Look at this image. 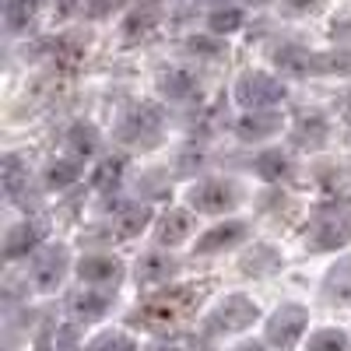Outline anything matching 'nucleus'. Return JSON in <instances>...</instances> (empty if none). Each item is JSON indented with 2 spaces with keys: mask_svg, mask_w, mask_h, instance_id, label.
<instances>
[{
  "mask_svg": "<svg viewBox=\"0 0 351 351\" xmlns=\"http://www.w3.org/2000/svg\"><path fill=\"white\" fill-rule=\"evenodd\" d=\"M176 271H180V263H176L169 253H144L137 260V285L141 288H158V285H169V278H176Z\"/></svg>",
  "mask_w": 351,
  "mask_h": 351,
  "instance_id": "14",
  "label": "nucleus"
},
{
  "mask_svg": "<svg viewBox=\"0 0 351 351\" xmlns=\"http://www.w3.org/2000/svg\"><path fill=\"white\" fill-rule=\"evenodd\" d=\"M246 236H250V225L246 221H225V225H215V228H208L204 236L197 239V253H225V250H236L239 243H246Z\"/></svg>",
  "mask_w": 351,
  "mask_h": 351,
  "instance_id": "11",
  "label": "nucleus"
},
{
  "mask_svg": "<svg viewBox=\"0 0 351 351\" xmlns=\"http://www.w3.org/2000/svg\"><path fill=\"white\" fill-rule=\"evenodd\" d=\"M285 95H288L285 84H281L278 77H271V74H263V71H250V74H243V77L236 81V99H239V106H246V109H253V112L285 102Z\"/></svg>",
  "mask_w": 351,
  "mask_h": 351,
  "instance_id": "4",
  "label": "nucleus"
},
{
  "mask_svg": "<svg viewBox=\"0 0 351 351\" xmlns=\"http://www.w3.org/2000/svg\"><path fill=\"white\" fill-rule=\"evenodd\" d=\"M43 236H46V225H43L39 218L14 225L8 236H4V260H21V256H28V253L43 243Z\"/></svg>",
  "mask_w": 351,
  "mask_h": 351,
  "instance_id": "13",
  "label": "nucleus"
},
{
  "mask_svg": "<svg viewBox=\"0 0 351 351\" xmlns=\"http://www.w3.org/2000/svg\"><path fill=\"white\" fill-rule=\"evenodd\" d=\"M77 278H81V285L116 291V285L123 281V263L116 256H84L77 263Z\"/></svg>",
  "mask_w": 351,
  "mask_h": 351,
  "instance_id": "10",
  "label": "nucleus"
},
{
  "mask_svg": "<svg viewBox=\"0 0 351 351\" xmlns=\"http://www.w3.org/2000/svg\"><path fill=\"white\" fill-rule=\"evenodd\" d=\"M77 176H81V158H60L46 169V186L49 190H67V186L77 183Z\"/></svg>",
  "mask_w": 351,
  "mask_h": 351,
  "instance_id": "24",
  "label": "nucleus"
},
{
  "mask_svg": "<svg viewBox=\"0 0 351 351\" xmlns=\"http://www.w3.org/2000/svg\"><path fill=\"white\" fill-rule=\"evenodd\" d=\"M0 180H4V193H8V200L11 204H18V208H32V204H28V172L21 169V162L14 158V155H8L4 158V176H0Z\"/></svg>",
  "mask_w": 351,
  "mask_h": 351,
  "instance_id": "20",
  "label": "nucleus"
},
{
  "mask_svg": "<svg viewBox=\"0 0 351 351\" xmlns=\"http://www.w3.org/2000/svg\"><path fill=\"white\" fill-rule=\"evenodd\" d=\"M36 11H39V0H8V8H4V25H8V32H11V36L25 32V28L32 25Z\"/></svg>",
  "mask_w": 351,
  "mask_h": 351,
  "instance_id": "23",
  "label": "nucleus"
},
{
  "mask_svg": "<svg viewBox=\"0 0 351 351\" xmlns=\"http://www.w3.org/2000/svg\"><path fill=\"white\" fill-rule=\"evenodd\" d=\"M344 120L351 123V95H348V102H344Z\"/></svg>",
  "mask_w": 351,
  "mask_h": 351,
  "instance_id": "38",
  "label": "nucleus"
},
{
  "mask_svg": "<svg viewBox=\"0 0 351 351\" xmlns=\"http://www.w3.org/2000/svg\"><path fill=\"white\" fill-rule=\"evenodd\" d=\"M281 263V256H278V250H271V246H253V253L243 260V271L246 274H267V271H274Z\"/></svg>",
  "mask_w": 351,
  "mask_h": 351,
  "instance_id": "29",
  "label": "nucleus"
},
{
  "mask_svg": "<svg viewBox=\"0 0 351 351\" xmlns=\"http://www.w3.org/2000/svg\"><path fill=\"white\" fill-rule=\"evenodd\" d=\"M158 88H162V95L172 99V102H190V99H197V92H200V81H197V74L186 71V67H169V71H162Z\"/></svg>",
  "mask_w": 351,
  "mask_h": 351,
  "instance_id": "16",
  "label": "nucleus"
},
{
  "mask_svg": "<svg viewBox=\"0 0 351 351\" xmlns=\"http://www.w3.org/2000/svg\"><path fill=\"white\" fill-rule=\"evenodd\" d=\"M232 351H271V344H260V341H246V344L232 348Z\"/></svg>",
  "mask_w": 351,
  "mask_h": 351,
  "instance_id": "36",
  "label": "nucleus"
},
{
  "mask_svg": "<svg viewBox=\"0 0 351 351\" xmlns=\"http://www.w3.org/2000/svg\"><path fill=\"white\" fill-rule=\"evenodd\" d=\"M327 134H330V127H327L324 116H319V112H306V116H299L295 130H291V144H295V148H324Z\"/></svg>",
  "mask_w": 351,
  "mask_h": 351,
  "instance_id": "19",
  "label": "nucleus"
},
{
  "mask_svg": "<svg viewBox=\"0 0 351 351\" xmlns=\"http://www.w3.org/2000/svg\"><path fill=\"white\" fill-rule=\"evenodd\" d=\"M274 60H278V67L288 71V74H316V53L299 49V46H285V49H278V53H274Z\"/></svg>",
  "mask_w": 351,
  "mask_h": 351,
  "instance_id": "22",
  "label": "nucleus"
},
{
  "mask_svg": "<svg viewBox=\"0 0 351 351\" xmlns=\"http://www.w3.org/2000/svg\"><path fill=\"white\" fill-rule=\"evenodd\" d=\"M71 267V253L67 246H46L32 256V267H28V281L36 291H56L67 278Z\"/></svg>",
  "mask_w": 351,
  "mask_h": 351,
  "instance_id": "7",
  "label": "nucleus"
},
{
  "mask_svg": "<svg viewBox=\"0 0 351 351\" xmlns=\"http://www.w3.org/2000/svg\"><path fill=\"white\" fill-rule=\"evenodd\" d=\"M239 200H243V190H239L236 180H200L190 190V204L200 215H225V211L236 208Z\"/></svg>",
  "mask_w": 351,
  "mask_h": 351,
  "instance_id": "5",
  "label": "nucleus"
},
{
  "mask_svg": "<svg viewBox=\"0 0 351 351\" xmlns=\"http://www.w3.org/2000/svg\"><path fill=\"white\" fill-rule=\"evenodd\" d=\"M158 25V8H137L127 21H123V36H127V43H137V39H144L152 32V28Z\"/></svg>",
  "mask_w": 351,
  "mask_h": 351,
  "instance_id": "25",
  "label": "nucleus"
},
{
  "mask_svg": "<svg viewBox=\"0 0 351 351\" xmlns=\"http://www.w3.org/2000/svg\"><path fill=\"white\" fill-rule=\"evenodd\" d=\"M316 74H351V49L316 53Z\"/></svg>",
  "mask_w": 351,
  "mask_h": 351,
  "instance_id": "31",
  "label": "nucleus"
},
{
  "mask_svg": "<svg viewBox=\"0 0 351 351\" xmlns=\"http://www.w3.org/2000/svg\"><path fill=\"white\" fill-rule=\"evenodd\" d=\"M253 169H256L260 180L278 183V180H285V176H291V155H288V152H281V148H271V152L256 155Z\"/></svg>",
  "mask_w": 351,
  "mask_h": 351,
  "instance_id": "21",
  "label": "nucleus"
},
{
  "mask_svg": "<svg viewBox=\"0 0 351 351\" xmlns=\"http://www.w3.org/2000/svg\"><path fill=\"white\" fill-rule=\"evenodd\" d=\"M239 25H243V11L239 8H225V11H215L208 18V28L215 36H228V32H236Z\"/></svg>",
  "mask_w": 351,
  "mask_h": 351,
  "instance_id": "32",
  "label": "nucleus"
},
{
  "mask_svg": "<svg viewBox=\"0 0 351 351\" xmlns=\"http://www.w3.org/2000/svg\"><path fill=\"white\" fill-rule=\"evenodd\" d=\"M348 243H351V211L341 208V204L324 208L306 228V250H313V253H330Z\"/></svg>",
  "mask_w": 351,
  "mask_h": 351,
  "instance_id": "2",
  "label": "nucleus"
},
{
  "mask_svg": "<svg viewBox=\"0 0 351 351\" xmlns=\"http://www.w3.org/2000/svg\"><path fill=\"white\" fill-rule=\"evenodd\" d=\"M324 299H327V306H337V309L351 306V256L337 260L334 267L327 271V278H324Z\"/></svg>",
  "mask_w": 351,
  "mask_h": 351,
  "instance_id": "15",
  "label": "nucleus"
},
{
  "mask_svg": "<svg viewBox=\"0 0 351 351\" xmlns=\"http://www.w3.org/2000/svg\"><path fill=\"white\" fill-rule=\"evenodd\" d=\"M306 351H351V341L341 327H324V330L309 334Z\"/></svg>",
  "mask_w": 351,
  "mask_h": 351,
  "instance_id": "26",
  "label": "nucleus"
},
{
  "mask_svg": "<svg viewBox=\"0 0 351 351\" xmlns=\"http://www.w3.org/2000/svg\"><path fill=\"white\" fill-rule=\"evenodd\" d=\"M152 218H155L152 204H123V208L112 211L109 228H112L116 239H134L137 232H144V228L152 225Z\"/></svg>",
  "mask_w": 351,
  "mask_h": 351,
  "instance_id": "12",
  "label": "nucleus"
},
{
  "mask_svg": "<svg viewBox=\"0 0 351 351\" xmlns=\"http://www.w3.org/2000/svg\"><path fill=\"white\" fill-rule=\"evenodd\" d=\"M215 281L204 278V281H190L180 288H165L158 295H152L148 302H141L130 316V324L148 330V334H176L183 324L197 316V309L204 306V299L211 295Z\"/></svg>",
  "mask_w": 351,
  "mask_h": 351,
  "instance_id": "1",
  "label": "nucleus"
},
{
  "mask_svg": "<svg viewBox=\"0 0 351 351\" xmlns=\"http://www.w3.org/2000/svg\"><path fill=\"white\" fill-rule=\"evenodd\" d=\"M155 351H197V348H190V344H158Z\"/></svg>",
  "mask_w": 351,
  "mask_h": 351,
  "instance_id": "37",
  "label": "nucleus"
},
{
  "mask_svg": "<svg viewBox=\"0 0 351 351\" xmlns=\"http://www.w3.org/2000/svg\"><path fill=\"white\" fill-rule=\"evenodd\" d=\"M253 4H267V0H253Z\"/></svg>",
  "mask_w": 351,
  "mask_h": 351,
  "instance_id": "39",
  "label": "nucleus"
},
{
  "mask_svg": "<svg viewBox=\"0 0 351 351\" xmlns=\"http://www.w3.org/2000/svg\"><path fill=\"white\" fill-rule=\"evenodd\" d=\"M158 137H162V112L155 106H137L123 120V127H120V141L141 144V148L158 144Z\"/></svg>",
  "mask_w": 351,
  "mask_h": 351,
  "instance_id": "9",
  "label": "nucleus"
},
{
  "mask_svg": "<svg viewBox=\"0 0 351 351\" xmlns=\"http://www.w3.org/2000/svg\"><path fill=\"white\" fill-rule=\"evenodd\" d=\"M43 351H81L77 348V324L49 327V334L43 337Z\"/></svg>",
  "mask_w": 351,
  "mask_h": 351,
  "instance_id": "27",
  "label": "nucleus"
},
{
  "mask_svg": "<svg viewBox=\"0 0 351 351\" xmlns=\"http://www.w3.org/2000/svg\"><path fill=\"white\" fill-rule=\"evenodd\" d=\"M67 144L74 148V158H88V155H95V148H99V134H95V127L77 123V127L71 130Z\"/></svg>",
  "mask_w": 351,
  "mask_h": 351,
  "instance_id": "30",
  "label": "nucleus"
},
{
  "mask_svg": "<svg viewBox=\"0 0 351 351\" xmlns=\"http://www.w3.org/2000/svg\"><path fill=\"white\" fill-rule=\"evenodd\" d=\"M190 49L193 53H218L221 46L218 43H208V39H190Z\"/></svg>",
  "mask_w": 351,
  "mask_h": 351,
  "instance_id": "35",
  "label": "nucleus"
},
{
  "mask_svg": "<svg viewBox=\"0 0 351 351\" xmlns=\"http://www.w3.org/2000/svg\"><path fill=\"white\" fill-rule=\"evenodd\" d=\"M291 14H309V11H319V8H324V0H288V4H285Z\"/></svg>",
  "mask_w": 351,
  "mask_h": 351,
  "instance_id": "34",
  "label": "nucleus"
},
{
  "mask_svg": "<svg viewBox=\"0 0 351 351\" xmlns=\"http://www.w3.org/2000/svg\"><path fill=\"white\" fill-rule=\"evenodd\" d=\"M123 169H127L123 155H112V158H106V162L95 169V180H92V186H95V190H102V193H109L112 186H120V176H123Z\"/></svg>",
  "mask_w": 351,
  "mask_h": 351,
  "instance_id": "28",
  "label": "nucleus"
},
{
  "mask_svg": "<svg viewBox=\"0 0 351 351\" xmlns=\"http://www.w3.org/2000/svg\"><path fill=\"white\" fill-rule=\"evenodd\" d=\"M112 295L116 291L109 288H92V285H84L77 291H71V299H67V316H71V324H95V319H102L112 306Z\"/></svg>",
  "mask_w": 351,
  "mask_h": 351,
  "instance_id": "8",
  "label": "nucleus"
},
{
  "mask_svg": "<svg viewBox=\"0 0 351 351\" xmlns=\"http://www.w3.org/2000/svg\"><path fill=\"white\" fill-rule=\"evenodd\" d=\"M88 351H137V344H134V337H127L123 330H109V334L95 337Z\"/></svg>",
  "mask_w": 351,
  "mask_h": 351,
  "instance_id": "33",
  "label": "nucleus"
},
{
  "mask_svg": "<svg viewBox=\"0 0 351 351\" xmlns=\"http://www.w3.org/2000/svg\"><path fill=\"white\" fill-rule=\"evenodd\" d=\"M190 232H193V215L183 211V208H169L162 218H158V232H155V239L162 246H180L190 239Z\"/></svg>",
  "mask_w": 351,
  "mask_h": 351,
  "instance_id": "17",
  "label": "nucleus"
},
{
  "mask_svg": "<svg viewBox=\"0 0 351 351\" xmlns=\"http://www.w3.org/2000/svg\"><path fill=\"white\" fill-rule=\"evenodd\" d=\"M306 324H309V313L299 306V302H285L274 309V316H267V327H263V334H267V344L278 348V351H291L302 334H306Z\"/></svg>",
  "mask_w": 351,
  "mask_h": 351,
  "instance_id": "3",
  "label": "nucleus"
},
{
  "mask_svg": "<svg viewBox=\"0 0 351 351\" xmlns=\"http://www.w3.org/2000/svg\"><path fill=\"white\" fill-rule=\"evenodd\" d=\"M260 316L256 302L246 299V295H228L208 319H204V327L208 334H239L246 327H253V319Z\"/></svg>",
  "mask_w": 351,
  "mask_h": 351,
  "instance_id": "6",
  "label": "nucleus"
},
{
  "mask_svg": "<svg viewBox=\"0 0 351 351\" xmlns=\"http://www.w3.org/2000/svg\"><path fill=\"white\" fill-rule=\"evenodd\" d=\"M281 130V116L278 112H246L236 120V134L243 141H267Z\"/></svg>",
  "mask_w": 351,
  "mask_h": 351,
  "instance_id": "18",
  "label": "nucleus"
}]
</instances>
